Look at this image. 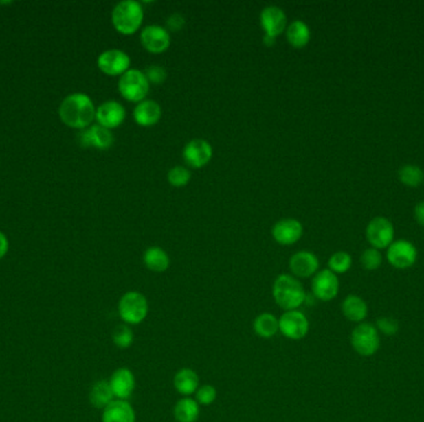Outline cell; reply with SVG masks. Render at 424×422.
Returning <instances> with one entry per match:
<instances>
[{"instance_id":"1","label":"cell","mask_w":424,"mask_h":422,"mask_svg":"<svg viewBox=\"0 0 424 422\" xmlns=\"http://www.w3.org/2000/svg\"><path fill=\"white\" fill-rule=\"evenodd\" d=\"M60 118L66 126L85 129L96 118V108L89 95L74 93L66 97L60 106Z\"/></svg>"},{"instance_id":"2","label":"cell","mask_w":424,"mask_h":422,"mask_svg":"<svg viewBox=\"0 0 424 422\" xmlns=\"http://www.w3.org/2000/svg\"><path fill=\"white\" fill-rule=\"evenodd\" d=\"M272 295L276 303L284 311L299 309L306 298V294L302 283L297 277L288 274H282L274 280Z\"/></svg>"},{"instance_id":"3","label":"cell","mask_w":424,"mask_h":422,"mask_svg":"<svg viewBox=\"0 0 424 422\" xmlns=\"http://www.w3.org/2000/svg\"><path fill=\"white\" fill-rule=\"evenodd\" d=\"M144 19V10L137 0L120 1L112 12L114 29L123 35H132L138 32Z\"/></svg>"},{"instance_id":"4","label":"cell","mask_w":424,"mask_h":422,"mask_svg":"<svg viewBox=\"0 0 424 422\" xmlns=\"http://www.w3.org/2000/svg\"><path fill=\"white\" fill-rule=\"evenodd\" d=\"M149 312L146 297L138 291H128L120 297L118 315L128 326H137L144 321Z\"/></svg>"},{"instance_id":"5","label":"cell","mask_w":424,"mask_h":422,"mask_svg":"<svg viewBox=\"0 0 424 422\" xmlns=\"http://www.w3.org/2000/svg\"><path fill=\"white\" fill-rule=\"evenodd\" d=\"M150 83L146 78V73L138 69H128L124 75H122L118 81V91L120 95L128 102L140 103L146 99L149 93Z\"/></svg>"},{"instance_id":"6","label":"cell","mask_w":424,"mask_h":422,"mask_svg":"<svg viewBox=\"0 0 424 422\" xmlns=\"http://www.w3.org/2000/svg\"><path fill=\"white\" fill-rule=\"evenodd\" d=\"M351 346L361 357H372L379 352L381 346L380 332L372 323H359L351 332Z\"/></svg>"},{"instance_id":"7","label":"cell","mask_w":424,"mask_h":422,"mask_svg":"<svg viewBox=\"0 0 424 422\" xmlns=\"http://www.w3.org/2000/svg\"><path fill=\"white\" fill-rule=\"evenodd\" d=\"M279 320V332L291 340H303L309 332V320L299 309L285 311Z\"/></svg>"},{"instance_id":"8","label":"cell","mask_w":424,"mask_h":422,"mask_svg":"<svg viewBox=\"0 0 424 422\" xmlns=\"http://www.w3.org/2000/svg\"><path fill=\"white\" fill-rule=\"evenodd\" d=\"M418 258L417 248L408 240H393L387 248V260L393 268L405 270L416 264Z\"/></svg>"},{"instance_id":"9","label":"cell","mask_w":424,"mask_h":422,"mask_svg":"<svg viewBox=\"0 0 424 422\" xmlns=\"http://www.w3.org/2000/svg\"><path fill=\"white\" fill-rule=\"evenodd\" d=\"M366 238L371 248L385 249L394 240V227L392 222L385 217H376L368 223L366 228Z\"/></svg>"},{"instance_id":"10","label":"cell","mask_w":424,"mask_h":422,"mask_svg":"<svg viewBox=\"0 0 424 422\" xmlns=\"http://www.w3.org/2000/svg\"><path fill=\"white\" fill-rule=\"evenodd\" d=\"M340 289L339 277L329 269L317 271L311 281L313 295L323 303H329L334 300Z\"/></svg>"},{"instance_id":"11","label":"cell","mask_w":424,"mask_h":422,"mask_svg":"<svg viewBox=\"0 0 424 422\" xmlns=\"http://www.w3.org/2000/svg\"><path fill=\"white\" fill-rule=\"evenodd\" d=\"M98 69L108 76H122L131 69V57L118 49L104 51L97 60Z\"/></svg>"},{"instance_id":"12","label":"cell","mask_w":424,"mask_h":422,"mask_svg":"<svg viewBox=\"0 0 424 422\" xmlns=\"http://www.w3.org/2000/svg\"><path fill=\"white\" fill-rule=\"evenodd\" d=\"M214 155V149L205 139H192L183 150L185 163L192 169H201L209 164Z\"/></svg>"},{"instance_id":"13","label":"cell","mask_w":424,"mask_h":422,"mask_svg":"<svg viewBox=\"0 0 424 422\" xmlns=\"http://www.w3.org/2000/svg\"><path fill=\"white\" fill-rule=\"evenodd\" d=\"M140 43L150 54H161L170 47V32L160 25H148L140 32Z\"/></svg>"},{"instance_id":"14","label":"cell","mask_w":424,"mask_h":422,"mask_svg":"<svg viewBox=\"0 0 424 422\" xmlns=\"http://www.w3.org/2000/svg\"><path fill=\"white\" fill-rule=\"evenodd\" d=\"M303 224L294 218H285L277 222L272 228L274 240L280 246H291L303 237Z\"/></svg>"},{"instance_id":"15","label":"cell","mask_w":424,"mask_h":422,"mask_svg":"<svg viewBox=\"0 0 424 422\" xmlns=\"http://www.w3.org/2000/svg\"><path fill=\"white\" fill-rule=\"evenodd\" d=\"M80 143L83 148H95L98 150H108L111 146L113 145L114 137L109 129L100 124H96L81 132Z\"/></svg>"},{"instance_id":"16","label":"cell","mask_w":424,"mask_h":422,"mask_svg":"<svg viewBox=\"0 0 424 422\" xmlns=\"http://www.w3.org/2000/svg\"><path fill=\"white\" fill-rule=\"evenodd\" d=\"M260 25L265 30V35L277 38L287 30V15L284 10L276 5L265 8L260 13Z\"/></svg>"},{"instance_id":"17","label":"cell","mask_w":424,"mask_h":422,"mask_svg":"<svg viewBox=\"0 0 424 422\" xmlns=\"http://www.w3.org/2000/svg\"><path fill=\"white\" fill-rule=\"evenodd\" d=\"M126 114V108L120 102L107 101L96 109V119L100 126L111 130L124 121Z\"/></svg>"},{"instance_id":"18","label":"cell","mask_w":424,"mask_h":422,"mask_svg":"<svg viewBox=\"0 0 424 422\" xmlns=\"http://www.w3.org/2000/svg\"><path fill=\"white\" fill-rule=\"evenodd\" d=\"M117 400H127L135 389V377L128 368H118L108 380Z\"/></svg>"},{"instance_id":"19","label":"cell","mask_w":424,"mask_h":422,"mask_svg":"<svg viewBox=\"0 0 424 422\" xmlns=\"http://www.w3.org/2000/svg\"><path fill=\"white\" fill-rule=\"evenodd\" d=\"M289 269L294 277L302 279L314 277L319 270V259L314 253L306 250L295 253L289 259Z\"/></svg>"},{"instance_id":"20","label":"cell","mask_w":424,"mask_h":422,"mask_svg":"<svg viewBox=\"0 0 424 422\" xmlns=\"http://www.w3.org/2000/svg\"><path fill=\"white\" fill-rule=\"evenodd\" d=\"M161 107L158 102L144 99L134 108L133 117L135 123L140 126H155L161 118Z\"/></svg>"},{"instance_id":"21","label":"cell","mask_w":424,"mask_h":422,"mask_svg":"<svg viewBox=\"0 0 424 422\" xmlns=\"http://www.w3.org/2000/svg\"><path fill=\"white\" fill-rule=\"evenodd\" d=\"M102 422H135V412L127 400H114L103 409Z\"/></svg>"},{"instance_id":"22","label":"cell","mask_w":424,"mask_h":422,"mask_svg":"<svg viewBox=\"0 0 424 422\" xmlns=\"http://www.w3.org/2000/svg\"><path fill=\"white\" fill-rule=\"evenodd\" d=\"M172 383L179 394H181L183 397H189L192 394H195L199 389L200 379L195 371H192L190 368H181L174 375Z\"/></svg>"},{"instance_id":"23","label":"cell","mask_w":424,"mask_h":422,"mask_svg":"<svg viewBox=\"0 0 424 422\" xmlns=\"http://www.w3.org/2000/svg\"><path fill=\"white\" fill-rule=\"evenodd\" d=\"M342 315L348 321L362 323L368 317V306L364 298L357 295H348L342 303Z\"/></svg>"},{"instance_id":"24","label":"cell","mask_w":424,"mask_h":422,"mask_svg":"<svg viewBox=\"0 0 424 422\" xmlns=\"http://www.w3.org/2000/svg\"><path fill=\"white\" fill-rule=\"evenodd\" d=\"M285 34L288 43L295 49H302L311 41V29L303 20H294L291 24L287 26Z\"/></svg>"},{"instance_id":"25","label":"cell","mask_w":424,"mask_h":422,"mask_svg":"<svg viewBox=\"0 0 424 422\" xmlns=\"http://www.w3.org/2000/svg\"><path fill=\"white\" fill-rule=\"evenodd\" d=\"M143 261L146 268L153 272H164L170 266L169 255L159 246L148 248L143 255Z\"/></svg>"},{"instance_id":"26","label":"cell","mask_w":424,"mask_h":422,"mask_svg":"<svg viewBox=\"0 0 424 422\" xmlns=\"http://www.w3.org/2000/svg\"><path fill=\"white\" fill-rule=\"evenodd\" d=\"M200 416V405L191 397L180 399L174 406V417L177 422H197Z\"/></svg>"},{"instance_id":"27","label":"cell","mask_w":424,"mask_h":422,"mask_svg":"<svg viewBox=\"0 0 424 422\" xmlns=\"http://www.w3.org/2000/svg\"><path fill=\"white\" fill-rule=\"evenodd\" d=\"M114 401L113 391L108 380L97 382L89 391V403L96 409H106L109 403Z\"/></svg>"},{"instance_id":"28","label":"cell","mask_w":424,"mask_h":422,"mask_svg":"<svg viewBox=\"0 0 424 422\" xmlns=\"http://www.w3.org/2000/svg\"><path fill=\"white\" fill-rule=\"evenodd\" d=\"M254 331L260 338H272L279 332V320L272 314L263 312L254 318Z\"/></svg>"},{"instance_id":"29","label":"cell","mask_w":424,"mask_h":422,"mask_svg":"<svg viewBox=\"0 0 424 422\" xmlns=\"http://www.w3.org/2000/svg\"><path fill=\"white\" fill-rule=\"evenodd\" d=\"M399 181L408 187H418L424 183V171L417 165H405L399 171Z\"/></svg>"},{"instance_id":"30","label":"cell","mask_w":424,"mask_h":422,"mask_svg":"<svg viewBox=\"0 0 424 422\" xmlns=\"http://www.w3.org/2000/svg\"><path fill=\"white\" fill-rule=\"evenodd\" d=\"M329 270L333 271L334 274H345L351 269L353 265V258L351 255L346 252H336L330 257Z\"/></svg>"},{"instance_id":"31","label":"cell","mask_w":424,"mask_h":422,"mask_svg":"<svg viewBox=\"0 0 424 422\" xmlns=\"http://www.w3.org/2000/svg\"><path fill=\"white\" fill-rule=\"evenodd\" d=\"M112 340H113L114 344L120 348V349H127V348L133 344V331L126 323L124 325H118L113 329Z\"/></svg>"},{"instance_id":"32","label":"cell","mask_w":424,"mask_h":422,"mask_svg":"<svg viewBox=\"0 0 424 422\" xmlns=\"http://www.w3.org/2000/svg\"><path fill=\"white\" fill-rule=\"evenodd\" d=\"M191 172L184 166H174L168 172V181L174 187H183L190 183Z\"/></svg>"},{"instance_id":"33","label":"cell","mask_w":424,"mask_h":422,"mask_svg":"<svg viewBox=\"0 0 424 422\" xmlns=\"http://www.w3.org/2000/svg\"><path fill=\"white\" fill-rule=\"evenodd\" d=\"M360 261L365 270H377L382 265V254L379 249L368 248L361 254Z\"/></svg>"},{"instance_id":"34","label":"cell","mask_w":424,"mask_h":422,"mask_svg":"<svg viewBox=\"0 0 424 422\" xmlns=\"http://www.w3.org/2000/svg\"><path fill=\"white\" fill-rule=\"evenodd\" d=\"M197 403L201 406H209L211 403H215L216 397H217V390H216L215 386L212 385L205 384L203 386H199L197 392Z\"/></svg>"},{"instance_id":"35","label":"cell","mask_w":424,"mask_h":422,"mask_svg":"<svg viewBox=\"0 0 424 422\" xmlns=\"http://www.w3.org/2000/svg\"><path fill=\"white\" fill-rule=\"evenodd\" d=\"M376 328L381 333L391 337V336L399 333V321L396 318H392V317H380L376 321Z\"/></svg>"},{"instance_id":"36","label":"cell","mask_w":424,"mask_h":422,"mask_svg":"<svg viewBox=\"0 0 424 422\" xmlns=\"http://www.w3.org/2000/svg\"><path fill=\"white\" fill-rule=\"evenodd\" d=\"M144 73L149 83H153V84H160L166 80V71L164 67L158 66V65L149 66Z\"/></svg>"},{"instance_id":"37","label":"cell","mask_w":424,"mask_h":422,"mask_svg":"<svg viewBox=\"0 0 424 422\" xmlns=\"http://www.w3.org/2000/svg\"><path fill=\"white\" fill-rule=\"evenodd\" d=\"M166 24H168V27L172 30V32H179L184 26L185 20L180 14H174L168 19Z\"/></svg>"},{"instance_id":"38","label":"cell","mask_w":424,"mask_h":422,"mask_svg":"<svg viewBox=\"0 0 424 422\" xmlns=\"http://www.w3.org/2000/svg\"><path fill=\"white\" fill-rule=\"evenodd\" d=\"M413 215H414V220L418 224L424 227V201L419 202L417 206L414 207Z\"/></svg>"},{"instance_id":"39","label":"cell","mask_w":424,"mask_h":422,"mask_svg":"<svg viewBox=\"0 0 424 422\" xmlns=\"http://www.w3.org/2000/svg\"><path fill=\"white\" fill-rule=\"evenodd\" d=\"M8 249H9V243H8L7 237L0 232V259L7 254Z\"/></svg>"},{"instance_id":"40","label":"cell","mask_w":424,"mask_h":422,"mask_svg":"<svg viewBox=\"0 0 424 422\" xmlns=\"http://www.w3.org/2000/svg\"><path fill=\"white\" fill-rule=\"evenodd\" d=\"M274 43H276V38L265 35V44L268 45V46H272V45H274Z\"/></svg>"}]
</instances>
